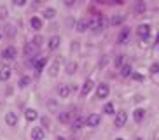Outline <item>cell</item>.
Returning <instances> with one entry per match:
<instances>
[{
	"mask_svg": "<svg viewBox=\"0 0 159 140\" xmlns=\"http://www.w3.org/2000/svg\"><path fill=\"white\" fill-rule=\"evenodd\" d=\"M116 140H124V138H121V137H117V138Z\"/></svg>",
	"mask_w": 159,
	"mask_h": 140,
	"instance_id": "obj_40",
	"label": "cell"
},
{
	"mask_svg": "<svg viewBox=\"0 0 159 140\" xmlns=\"http://www.w3.org/2000/svg\"><path fill=\"white\" fill-rule=\"evenodd\" d=\"M58 119H60V123H63V124H68L72 119V114L70 112H61L60 116H58Z\"/></svg>",
	"mask_w": 159,
	"mask_h": 140,
	"instance_id": "obj_18",
	"label": "cell"
},
{
	"mask_svg": "<svg viewBox=\"0 0 159 140\" xmlns=\"http://www.w3.org/2000/svg\"><path fill=\"white\" fill-rule=\"evenodd\" d=\"M112 4H122V0H112Z\"/></svg>",
	"mask_w": 159,
	"mask_h": 140,
	"instance_id": "obj_37",
	"label": "cell"
},
{
	"mask_svg": "<svg viewBox=\"0 0 159 140\" xmlns=\"http://www.w3.org/2000/svg\"><path fill=\"white\" fill-rule=\"evenodd\" d=\"M63 4H65V5H68V7H72V5L75 4V0H63Z\"/></svg>",
	"mask_w": 159,
	"mask_h": 140,
	"instance_id": "obj_36",
	"label": "cell"
},
{
	"mask_svg": "<svg viewBox=\"0 0 159 140\" xmlns=\"http://www.w3.org/2000/svg\"><path fill=\"white\" fill-rule=\"evenodd\" d=\"M9 77H11V68L0 70V81H9Z\"/></svg>",
	"mask_w": 159,
	"mask_h": 140,
	"instance_id": "obj_24",
	"label": "cell"
},
{
	"mask_svg": "<svg viewBox=\"0 0 159 140\" xmlns=\"http://www.w3.org/2000/svg\"><path fill=\"white\" fill-rule=\"evenodd\" d=\"M114 110H116V109H114V103H105V107H103V112H105V114H114Z\"/></svg>",
	"mask_w": 159,
	"mask_h": 140,
	"instance_id": "obj_28",
	"label": "cell"
},
{
	"mask_svg": "<svg viewBox=\"0 0 159 140\" xmlns=\"http://www.w3.org/2000/svg\"><path fill=\"white\" fill-rule=\"evenodd\" d=\"M89 28V21L88 19H79V21H77V25H75V30H77V32H86V30H88Z\"/></svg>",
	"mask_w": 159,
	"mask_h": 140,
	"instance_id": "obj_14",
	"label": "cell"
},
{
	"mask_svg": "<svg viewBox=\"0 0 159 140\" xmlns=\"http://www.w3.org/2000/svg\"><path fill=\"white\" fill-rule=\"evenodd\" d=\"M143 11H145V5H143V2H140L136 5V12H143Z\"/></svg>",
	"mask_w": 159,
	"mask_h": 140,
	"instance_id": "obj_33",
	"label": "cell"
},
{
	"mask_svg": "<svg viewBox=\"0 0 159 140\" xmlns=\"http://www.w3.org/2000/svg\"><path fill=\"white\" fill-rule=\"evenodd\" d=\"M140 2H143V0H140Z\"/></svg>",
	"mask_w": 159,
	"mask_h": 140,
	"instance_id": "obj_41",
	"label": "cell"
},
{
	"mask_svg": "<svg viewBox=\"0 0 159 140\" xmlns=\"http://www.w3.org/2000/svg\"><path fill=\"white\" fill-rule=\"evenodd\" d=\"M25 4H26V0H14V5H18V7H23Z\"/></svg>",
	"mask_w": 159,
	"mask_h": 140,
	"instance_id": "obj_34",
	"label": "cell"
},
{
	"mask_svg": "<svg viewBox=\"0 0 159 140\" xmlns=\"http://www.w3.org/2000/svg\"><path fill=\"white\" fill-rule=\"evenodd\" d=\"M16 54H18V51H16V47L14 46H9V47H5L4 53H2V56H4L5 60H14Z\"/></svg>",
	"mask_w": 159,
	"mask_h": 140,
	"instance_id": "obj_8",
	"label": "cell"
},
{
	"mask_svg": "<svg viewBox=\"0 0 159 140\" xmlns=\"http://www.w3.org/2000/svg\"><path fill=\"white\" fill-rule=\"evenodd\" d=\"M46 63H47L46 58H39V60L33 61V67H35V70H42L44 67H46Z\"/></svg>",
	"mask_w": 159,
	"mask_h": 140,
	"instance_id": "obj_19",
	"label": "cell"
},
{
	"mask_svg": "<svg viewBox=\"0 0 159 140\" xmlns=\"http://www.w3.org/2000/svg\"><path fill=\"white\" fill-rule=\"evenodd\" d=\"M44 137H46V133H44V130L40 126H35L32 130V138L33 140H44Z\"/></svg>",
	"mask_w": 159,
	"mask_h": 140,
	"instance_id": "obj_9",
	"label": "cell"
},
{
	"mask_svg": "<svg viewBox=\"0 0 159 140\" xmlns=\"http://www.w3.org/2000/svg\"><path fill=\"white\" fill-rule=\"evenodd\" d=\"M56 140H66V138H63V137H58V138Z\"/></svg>",
	"mask_w": 159,
	"mask_h": 140,
	"instance_id": "obj_38",
	"label": "cell"
},
{
	"mask_svg": "<svg viewBox=\"0 0 159 140\" xmlns=\"http://www.w3.org/2000/svg\"><path fill=\"white\" fill-rule=\"evenodd\" d=\"M60 67H61V60L56 58V60L51 63V67H49V75H51V77H56V75L60 74Z\"/></svg>",
	"mask_w": 159,
	"mask_h": 140,
	"instance_id": "obj_7",
	"label": "cell"
},
{
	"mask_svg": "<svg viewBox=\"0 0 159 140\" xmlns=\"http://www.w3.org/2000/svg\"><path fill=\"white\" fill-rule=\"evenodd\" d=\"M100 123H102V117H100V114H89L88 119H86V124L91 126V128H94V126H98Z\"/></svg>",
	"mask_w": 159,
	"mask_h": 140,
	"instance_id": "obj_6",
	"label": "cell"
},
{
	"mask_svg": "<svg viewBox=\"0 0 159 140\" xmlns=\"http://www.w3.org/2000/svg\"><path fill=\"white\" fill-rule=\"evenodd\" d=\"M25 117H26V121L33 123V121L39 117V114H37V110H35V109H26V112H25Z\"/></svg>",
	"mask_w": 159,
	"mask_h": 140,
	"instance_id": "obj_15",
	"label": "cell"
},
{
	"mask_svg": "<svg viewBox=\"0 0 159 140\" xmlns=\"http://www.w3.org/2000/svg\"><path fill=\"white\" fill-rule=\"evenodd\" d=\"M18 84H19V88H26V86L30 84V77H28V75H23V77L19 79Z\"/></svg>",
	"mask_w": 159,
	"mask_h": 140,
	"instance_id": "obj_26",
	"label": "cell"
},
{
	"mask_svg": "<svg viewBox=\"0 0 159 140\" xmlns=\"http://www.w3.org/2000/svg\"><path fill=\"white\" fill-rule=\"evenodd\" d=\"M136 33H138L143 40H147V39H149V35H150V25H147V23L140 25V26H138V30H136Z\"/></svg>",
	"mask_w": 159,
	"mask_h": 140,
	"instance_id": "obj_4",
	"label": "cell"
},
{
	"mask_svg": "<svg viewBox=\"0 0 159 140\" xmlns=\"http://www.w3.org/2000/svg\"><path fill=\"white\" fill-rule=\"evenodd\" d=\"M143 117H145V110H143V109H136V110L133 112V119H135L136 123H142V121H143Z\"/></svg>",
	"mask_w": 159,
	"mask_h": 140,
	"instance_id": "obj_17",
	"label": "cell"
},
{
	"mask_svg": "<svg viewBox=\"0 0 159 140\" xmlns=\"http://www.w3.org/2000/svg\"><path fill=\"white\" fill-rule=\"evenodd\" d=\"M54 16H56V11H54V9H46V11H44V18H46V19H52Z\"/></svg>",
	"mask_w": 159,
	"mask_h": 140,
	"instance_id": "obj_27",
	"label": "cell"
},
{
	"mask_svg": "<svg viewBox=\"0 0 159 140\" xmlns=\"http://www.w3.org/2000/svg\"><path fill=\"white\" fill-rule=\"evenodd\" d=\"M156 42H159V33H157V37H156Z\"/></svg>",
	"mask_w": 159,
	"mask_h": 140,
	"instance_id": "obj_39",
	"label": "cell"
},
{
	"mask_svg": "<svg viewBox=\"0 0 159 140\" xmlns=\"http://www.w3.org/2000/svg\"><path fill=\"white\" fill-rule=\"evenodd\" d=\"M5 123H7V126L18 124V116H16V112H7V114H5Z\"/></svg>",
	"mask_w": 159,
	"mask_h": 140,
	"instance_id": "obj_10",
	"label": "cell"
},
{
	"mask_svg": "<svg viewBox=\"0 0 159 140\" xmlns=\"http://www.w3.org/2000/svg\"><path fill=\"white\" fill-rule=\"evenodd\" d=\"M150 74H159V63H152V67H150Z\"/></svg>",
	"mask_w": 159,
	"mask_h": 140,
	"instance_id": "obj_31",
	"label": "cell"
},
{
	"mask_svg": "<svg viewBox=\"0 0 159 140\" xmlns=\"http://www.w3.org/2000/svg\"><path fill=\"white\" fill-rule=\"evenodd\" d=\"M93 88H94V81L93 79H88L84 84H82V89H80V95L82 96H88L91 91H93Z\"/></svg>",
	"mask_w": 159,
	"mask_h": 140,
	"instance_id": "obj_5",
	"label": "cell"
},
{
	"mask_svg": "<svg viewBox=\"0 0 159 140\" xmlns=\"http://www.w3.org/2000/svg\"><path fill=\"white\" fill-rule=\"evenodd\" d=\"M5 16H7V9L5 7H0V19H5Z\"/></svg>",
	"mask_w": 159,
	"mask_h": 140,
	"instance_id": "obj_32",
	"label": "cell"
},
{
	"mask_svg": "<svg viewBox=\"0 0 159 140\" xmlns=\"http://www.w3.org/2000/svg\"><path fill=\"white\" fill-rule=\"evenodd\" d=\"M42 42H44V39L40 37V35H35V37H33V40H32V44L35 47H39V46H42Z\"/></svg>",
	"mask_w": 159,
	"mask_h": 140,
	"instance_id": "obj_29",
	"label": "cell"
},
{
	"mask_svg": "<svg viewBox=\"0 0 159 140\" xmlns=\"http://www.w3.org/2000/svg\"><path fill=\"white\" fill-rule=\"evenodd\" d=\"M108 93H110V88H108V84H100L98 89H96V98L103 100V98H107Z\"/></svg>",
	"mask_w": 159,
	"mask_h": 140,
	"instance_id": "obj_3",
	"label": "cell"
},
{
	"mask_svg": "<svg viewBox=\"0 0 159 140\" xmlns=\"http://www.w3.org/2000/svg\"><path fill=\"white\" fill-rule=\"evenodd\" d=\"M35 51H37V47L33 46L32 42L25 46V54H26V56H33V54H35Z\"/></svg>",
	"mask_w": 159,
	"mask_h": 140,
	"instance_id": "obj_22",
	"label": "cell"
},
{
	"mask_svg": "<svg viewBox=\"0 0 159 140\" xmlns=\"http://www.w3.org/2000/svg\"><path fill=\"white\" fill-rule=\"evenodd\" d=\"M128 37H129V28H122L121 32H119V37H117V42H119V44H126Z\"/></svg>",
	"mask_w": 159,
	"mask_h": 140,
	"instance_id": "obj_13",
	"label": "cell"
},
{
	"mask_svg": "<svg viewBox=\"0 0 159 140\" xmlns=\"http://www.w3.org/2000/svg\"><path fill=\"white\" fill-rule=\"evenodd\" d=\"M84 124H86V119L79 116V117H75V119H74V123H72V128H74V130H80Z\"/></svg>",
	"mask_w": 159,
	"mask_h": 140,
	"instance_id": "obj_16",
	"label": "cell"
},
{
	"mask_svg": "<svg viewBox=\"0 0 159 140\" xmlns=\"http://www.w3.org/2000/svg\"><path fill=\"white\" fill-rule=\"evenodd\" d=\"M89 28H91V30H102L103 28V16L102 14H94L93 18H91Z\"/></svg>",
	"mask_w": 159,
	"mask_h": 140,
	"instance_id": "obj_1",
	"label": "cell"
},
{
	"mask_svg": "<svg viewBox=\"0 0 159 140\" xmlns=\"http://www.w3.org/2000/svg\"><path fill=\"white\" fill-rule=\"evenodd\" d=\"M75 70H77V63L75 61H70L68 65H66V74H75Z\"/></svg>",
	"mask_w": 159,
	"mask_h": 140,
	"instance_id": "obj_25",
	"label": "cell"
},
{
	"mask_svg": "<svg viewBox=\"0 0 159 140\" xmlns=\"http://www.w3.org/2000/svg\"><path fill=\"white\" fill-rule=\"evenodd\" d=\"M122 21H124V16H112L110 25H112V26H119V25H122Z\"/></svg>",
	"mask_w": 159,
	"mask_h": 140,
	"instance_id": "obj_23",
	"label": "cell"
},
{
	"mask_svg": "<svg viewBox=\"0 0 159 140\" xmlns=\"http://www.w3.org/2000/svg\"><path fill=\"white\" fill-rule=\"evenodd\" d=\"M126 121H128V114L121 110V112H117L116 119H114V124H116L117 128H122V126L126 124Z\"/></svg>",
	"mask_w": 159,
	"mask_h": 140,
	"instance_id": "obj_2",
	"label": "cell"
},
{
	"mask_svg": "<svg viewBox=\"0 0 159 140\" xmlns=\"http://www.w3.org/2000/svg\"><path fill=\"white\" fill-rule=\"evenodd\" d=\"M30 23H32V26L35 28V30H40V28H42V19L37 18V16H33V18L30 19Z\"/></svg>",
	"mask_w": 159,
	"mask_h": 140,
	"instance_id": "obj_20",
	"label": "cell"
},
{
	"mask_svg": "<svg viewBox=\"0 0 159 140\" xmlns=\"http://www.w3.org/2000/svg\"><path fill=\"white\" fill-rule=\"evenodd\" d=\"M114 63H116V67H117V68H121V67H122V63H124V56H122V54H119V56L116 58V61H114Z\"/></svg>",
	"mask_w": 159,
	"mask_h": 140,
	"instance_id": "obj_30",
	"label": "cell"
},
{
	"mask_svg": "<svg viewBox=\"0 0 159 140\" xmlns=\"http://www.w3.org/2000/svg\"><path fill=\"white\" fill-rule=\"evenodd\" d=\"M70 86H68V84H61L60 88H58V96L60 98H66L68 96V95H70Z\"/></svg>",
	"mask_w": 159,
	"mask_h": 140,
	"instance_id": "obj_12",
	"label": "cell"
},
{
	"mask_svg": "<svg viewBox=\"0 0 159 140\" xmlns=\"http://www.w3.org/2000/svg\"><path fill=\"white\" fill-rule=\"evenodd\" d=\"M133 79H136V81H143V75H140V74H135V72H133Z\"/></svg>",
	"mask_w": 159,
	"mask_h": 140,
	"instance_id": "obj_35",
	"label": "cell"
},
{
	"mask_svg": "<svg viewBox=\"0 0 159 140\" xmlns=\"http://www.w3.org/2000/svg\"><path fill=\"white\" fill-rule=\"evenodd\" d=\"M0 37H2V35H0Z\"/></svg>",
	"mask_w": 159,
	"mask_h": 140,
	"instance_id": "obj_42",
	"label": "cell"
},
{
	"mask_svg": "<svg viewBox=\"0 0 159 140\" xmlns=\"http://www.w3.org/2000/svg\"><path fill=\"white\" fill-rule=\"evenodd\" d=\"M61 44V39L58 37V35H54V37L49 39V44H47V47H49V51H54V49H58Z\"/></svg>",
	"mask_w": 159,
	"mask_h": 140,
	"instance_id": "obj_11",
	"label": "cell"
},
{
	"mask_svg": "<svg viewBox=\"0 0 159 140\" xmlns=\"http://www.w3.org/2000/svg\"><path fill=\"white\" fill-rule=\"evenodd\" d=\"M131 74H133V68H131V65H122V67H121V75H122V77H129Z\"/></svg>",
	"mask_w": 159,
	"mask_h": 140,
	"instance_id": "obj_21",
	"label": "cell"
}]
</instances>
